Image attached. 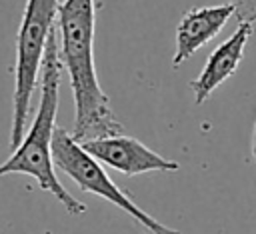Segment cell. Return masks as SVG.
<instances>
[{
    "instance_id": "1",
    "label": "cell",
    "mask_w": 256,
    "mask_h": 234,
    "mask_svg": "<svg viewBox=\"0 0 256 234\" xmlns=\"http://www.w3.org/2000/svg\"><path fill=\"white\" fill-rule=\"evenodd\" d=\"M58 52L62 68H66L74 98V130L76 142L122 134L108 96L104 94L94 62V30L96 0H62L58 6Z\"/></svg>"
},
{
    "instance_id": "2",
    "label": "cell",
    "mask_w": 256,
    "mask_h": 234,
    "mask_svg": "<svg viewBox=\"0 0 256 234\" xmlns=\"http://www.w3.org/2000/svg\"><path fill=\"white\" fill-rule=\"evenodd\" d=\"M56 26L48 36L44 60L40 66V100L34 114V120L26 128L22 142L12 150L10 158L0 164V176L8 174H26L34 178L40 190L50 192L70 216H80L86 212V206L78 202L58 180L56 166L52 162V134L56 128V112L60 98V80H62V62L58 52Z\"/></svg>"
},
{
    "instance_id": "3",
    "label": "cell",
    "mask_w": 256,
    "mask_h": 234,
    "mask_svg": "<svg viewBox=\"0 0 256 234\" xmlns=\"http://www.w3.org/2000/svg\"><path fill=\"white\" fill-rule=\"evenodd\" d=\"M60 0H26L24 14L16 38L14 66V98H12V128L10 148L14 150L28 128L32 92L40 78V66L46 52V42L54 30Z\"/></svg>"
},
{
    "instance_id": "4",
    "label": "cell",
    "mask_w": 256,
    "mask_h": 234,
    "mask_svg": "<svg viewBox=\"0 0 256 234\" xmlns=\"http://www.w3.org/2000/svg\"><path fill=\"white\" fill-rule=\"evenodd\" d=\"M50 150H52V162H54V166L58 170H62L68 178H72L82 192L96 194V196L108 200L110 204L118 206L132 220H136L138 224H142L150 234H180V230L170 228V226L162 224L160 220H156L154 216H150L148 212H144L124 190H120L112 182V178L106 174V170L102 168V164L98 160H94L72 138V134L66 132L64 128H58V126L54 128Z\"/></svg>"
},
{
    "instance_id": "5",
    "label": "cell",
    "mask_w": 256,
    "mask_h": 234,
    "mask_svg": "<svg viewBox=\"0 0 256 234\" xmlns=\"http://www.w3.org/2000/svg\"><path fill=\"white\" fill-rule=\"evenodd\" d=\"M80 146L94 160L118 170L124 176H138L146 172H176L180 168L178 162L160 156L158 152H154L134 136L116 134V136L86 140Z\"/></svg>"
},
{
    "instance_id": "6",
    "label": "cell",
    "mask_w": 256,
    "mask_h": 234,
    "mask_svg": "<svg viewBox=\"0 0 256 234\" xmlns=\"http://www.w3.org/2000/svg\"><path fill=\"white\" fill-rule=\"evenodd\" d=\"M252 28L254 24L250 22H238V28L232 32V36L212 50L202 72L190 82V90L194 94L196 104H204L212 96V92L238 70L244 58L246 42L252 36Z\"/></svg>"
},
{
    "instance_id": "7",
    "label": "cell",
    "mask_w": 256,
    "mask_h": 234,
    "mask_svg": "<svg viewBox=\"0 0 256 234\" xmlns=\"http://www.w3.org/2000/svg\"><path fill=\"white\" fill-rule=\"evenodd\" d=\"M232 16H234V8L228 2L218 6H202L188 10L176 26V48L172 56V66L178 68L198 48H202L212 38H216Z\"/></svg>"
},
{
    "instance_id": "8",
    "label": "cell",
    "mask_w": 256,
    "mask_h": 234,
    "mask_svg": "<svg viewBox=\"0 0 256 234\" xmlns=\"http://www.w3.org/2000/svg\"><path fill=\"white\" fill-rule=\"evenodd\" d=\"M238 22H256V0H228Z\"/></svg>"
},
{
    "instance_id": "9",
    "label": "cell",
    "mask_w": 256,
    "mask_h": 234,
    "mask_svg": "<svg viewBox=\"0 0 256 234\" xmlns=\"http://www.w3.org/2000/svg\"><path fill=\"white\" fill-rule=\"evenodd\" d=\"M252 158L256 162V124H254V134H252Z\"/></svg>"
}]
</instances>
